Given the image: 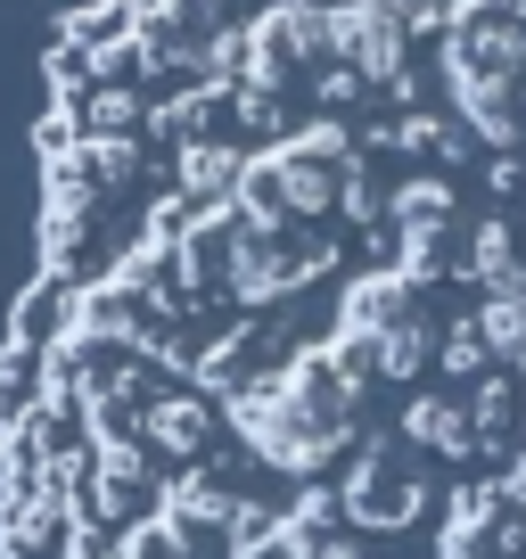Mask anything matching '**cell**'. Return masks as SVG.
I'll return each mask as SVG.
<instances>
[]
</instances>
